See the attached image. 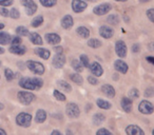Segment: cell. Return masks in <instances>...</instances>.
<instances>
[{"label":"cell","instance_id":"1","mask_svg":"<svg viewBox=\"0 0 154 135\" xmlns=\"http://www.w3.org/2000/svg\"><path fill=\"white\" fill-rule=\"evenodd\" d=\"M43 81L38 77H23L19 80V86L26 90H38L42 87Z\"/></svg>","mask_w":154,"mask_h":135},{"label":"cell","instance_id":"2","mask_svg":"<svg viewBox=\"0 0 154 135\" xmlns=\"http://www.w3.org/2000/svg\"><path fill=\"white\" fill-rule=\"evenodd\" d=\"M26 66L29 68L31 72H33L36 75H42L45 73V66L42 63L38 61H33V60H29L26 62Z\"/></svg>","mask_w":154,"mask_h":135},{"label":"cell","instance_id":"3","mask_svg":"<svg viewBox=\"0 0 154 135\" xmlns=\"http://www.w3.org/2000/svg\"><path fill=\"white\" fill-rule=\"evenodd\" d=\"M31 122H32V116L29 113H20L16 117V124L20 127L28 128V127H30Z\"/></svg>","mask_w":154,"mask_h":135},{"label":"cell","instance_id":"4","mask_svg":"<svg viewBox=\"0 0 154 135\" xmlns=\"http://www.w3.org/2000/svg\"><path fill=\"white\" fill-rule=\"evenodd\" d=\"M21 5L26 8V12L29 16H32L36 13L37 5L34 2V0H21Z\"/></svg>","mask_w":154,"mask_h":135},{"label":"cell","instance_id":"5","mask_svg":"<svg viewBox=\"0 0 154 135\" xmlns=\"http://www.w3.org/2000/svg\"><path fill=\"white\" fill-rule=\"evenodd\" d=\"M66 114H68L69 117H71V118H77L80 114L78 106H77L76 103H73L66 105Z\"/></svg>","mask_w":154,"mask_h":135},{"label":"cell","instance_id":"6","mask_svg":"<svg viewBox=\"0 0 154 135\" xmlns=\"http://www.w3.org/2000/svg\"><path fill=\"white\" fill-rule=\"evenodd\" d=\"M18 99L21 103L23 105H30L33 100L35 99V95L33 93H29L26 91H22V92L18 93Z\"/></svg>","mask_w":154,"mask_h":135},{"label":"cell","instance_id":"7","mask_svg":"<svg viewBox=\"0 0 154 135\" xmlns=\"http://www.w3.org/2000/svg\"><path fill=\"white\" fill-rule=\"evenodd\" d=\"M138 110L143 114H152L154 111V107L150 101L143 100L138 106Z\"/></svg>","mask_w":154,"mask_h":135},{"label":"cell","instance_id":"8","mask_svg":"<svg viewBox=\"0 0 154 135\" xmlns=\"http://www.w3.org/2000/svg\"><path fill=\"white\" fill-rule=\"evenodd\" d=\"M112 7L109 5V3H103V5H99L97 7H95L93 9V13L96 14L98 16H103V15H106L107 13H109L111 11Z\"/></svg>","mask_w":154,"mask_h":135},{"label":"cell","instance_id":"9","mask_svg":"<svg viewBox=\"0 0 154 135\" xmlns=\"http://www.w3.org/2000/svg\"><path fill=\"white\" fill-rule=\"evenodd\" d=\"M115 51L116 54L120 58H125L127 56V45L122 40H118L115 43Z\"/></svg>","mask_w":154,"mask_h":135},{"label":"cell","instance_id":"10","mask_svg":"<svg viewBox=\"0 0 154 135\" xmlns=\"http://www.w3.org/2000/svg\"><path fill=\"white\" fill-rule=\"evenodd\" d=\"M87 7H88L87 2L82 0H73L72 1V9L75 13H82L87 9Z\"/></svg>","mask_w":154,"mask_h":135},{"label":"cell","instance_id":"11","mask_svg":"<svg viewBox=\"0 0 154 135\" xmlns=\"http://www.w3.org/2000/svg\"><path fill=\"white\" fill-rule=\"evenodd\" d=\"M64 63H66V56L62 53L56 54L53 59V66H55L56 69H61L62 66H64Z\"/></svg>","mask_w":154,"mask_h":135},{"label":"cell","instance_id":"12","mask_svg":"<svg viewBox=\"0 0 154 135\" xmlns=\"http://www.w3.org/2000/svg\"><path fill=\"white\" fill-rule=\"evenodd\" d=\"M89 68H90V71L92 72V74L94 76H96V77H99V76L103 75V68H101V66L98 63V62H93V63H91L90 66H89Z\"/></svg>","mask_w":154,"mask_h":135},{"label":"cell","instance_id":"13","mask_svg":"<svg viewBox=\"0 0 154 135\" xmlns=\"http://www.w3.org/2000/svg\"><path fill=\"white\" fill-rule=\"evenodd\" d=\"M114 68H115L116 71H118L119 73L122 74H126L128 72V64L126 63L125 61H122V59H118L114 62Z\"/></svg>","mask_w":154,"mask_h":135},{"label":"cell","instance_id":"14","mask_svg":"<svg viewBox=\"0 0 154 135\" xmlns=\"http://www.w3.org/2000/svg\"><path fill=\"white\" fill-rule=\"evenodd\" d=\"M126 133L128 135H143L145 134V132H143L138 126H136V124H130V126L127 127Z\"/></svg>","mask_w":154,"mask_h":135},{"label":"cell","instance_id":"15","mask_svg":"<svg viewBox=\"0 0 154 135\" xmlns=\"http://www.w3.org/2000/svg\"><path fill=\"white\" fill-rule=\"evenodd\" d=\"M45 40L50 44H57L60 42L61 38L59 35L55 34V33H48V34H45Z\"/></svg>","mask_w":154,"mask_h":135},{"label":"cell","instance_id":"16","mask_svg":"<svg viewBox=\"0 0 154 135\" xmlns=\"http://www.w3.org/2000/svg\"><path fill=\"white\" fill-rule=\"evenodd\" d=\"M99 34L101 37H103L105 39H109L113 36V30L108 26H103L99 29Z\"/></svg>","mask_w":154,"mask_h":135},{"label":"cell","instance_id":"17","mask_svg":"<svg viewBox=\"0 0 154 135\" xmlns=\"http://www.w3.org/2000/svg\"><path fill=\"white\" fill-rule=\"evenodd\" d=\"M73 23H74V20H73L71 15H66L61 19V26L63 29H66V30H69V29L72 28Z\"/></svg>","mask_w":154,"mask_h":135},{"label":"cell","instance_id":"18","mask_svg":"<svg viewBox=\"0 0 154 135\" xmlns=\"http://www.w3.org/2000/svg\"><path fill=\"white\" fill-rule=\"evenodd\" d=\"M101 91H103L106 96L110 97V98L115 96V90H114V88L111 84H103V86L101 87Z\"/></svg>","mask_w":154,"mask_h":135},{"label":"cell","instance_id":"19","mask_svg":"<svg viewBox=\"0 0 154 135\" xmlns=\"http://www.w3.org/2000/svg\"><path fill=\"white\" fill-rule=\"evenodd\" d=\"M26 47H23V45H21V44L12 45V47L10 48V52H11L12 54H16V55H23V54L26 53Z\"/></svg>","mask_w":154,"mask_h":135},{"label":"cell","instance_id":"20","mask_svg":"<svg viewBox=\"0 0 154 135\" xmlns=\"http://www.w3.org/2000/svg\"><path fill=\"white\" fill-rule=\"evenodd\" d=\"M35 54L38 55L39 57H41L42 59H49L50 56H51V53H50L49 50L43 49V48H37V49H35Z\"/></svg>","mask_w":154,"mask_h":135},{"label":"cell","instance_id":"21","mask_svg":"<svg viewBox=\"0 0 154 135\" xmlns=\"http://www.w3.org/2000/svg\"><path fill=\"white\" fill-rule=\"evenodd\" d=\"M120 105H122V108L127 113L131 112V110H132V100H131L130 98H128V97H124V98L122 99Z\"/></svg>","mask_w":154,"mask_h":135},{"label":"cell","instance_id":"22","mask_svg":"<svg viewBox=\"0 0 154 135\" xmlns=\"http://www.w3.org/2000/svg\"><path fill=\"white\" fill-rule=\"evenodd\" d=\"M45 119H47V113H45V111L42 109L38 110L36 115H35V121L37 124H42L43 121H45Z\"/></svg>","mask_w":154,"mask_h":135},{"label":"cell","instance_id":"23","mask_svg":"<svg viewBox=\"0 0 154 135\" xmlns=\"http://www.w3.org/2000/svg\"><path fill=\"white\" fill-rule=\"evenodd\" d=\"M30 40L32 41V43L34 44H38V45H41L42 44V38L40 37V35L37 34V33H30Z\"/></svg>","mask_w":154,"mask_h":135},{"label":"cell","instance_id":"24","mask_svg":"<svg viewBox=\"0 0 154 135\" xmlns=\"http://www.w3.org/2000/svg\"><path fill=\"white\" fill-rule=\"evenodd\" d=\"M12 40V37L9 33L5 32H0V44H8Z\"/></svg>","mask_w":154,"mask_h":135},{"label":"cell","instance_id":"25","mask_svg":"<svg viewBox=\"0 0 154 135\" xmlns=\"http://www.w3.org/2000/svg\"><path fill=\"white\" fill-rule=\"evenodd\" d=\"M57 86L59 89H61L64 92H71L72 91V87H71L70 84L66 81V80H58L57 81Z\"/></svg>","mask_w":154,"mask_h":135},{"label":"cell","instance_id":"26","mask_svg":"<svg viewBox=\"0 0 154 135\" xmlns=\"http://www.w3.org/2000/svg\"><path fill=\"white\" fill-rule=\"evenodd\" d=\"M76 32H77V34L79 35L80 37H82V38H88V37L90 36V31H89L86 26H79V28H77Z\"/></svg>","mask_w":154,"mask_h":135},{"label":"cell","instance_id":"27","mask_svg":"<svg viewBox=\"0 0 154 135\" xmlns=\"http://www.w3.org/2000/svg\"><path fill=\"white\" fill-rule=\"evenodd\" d=\"M71 64H72L73 69H74L76 72H78V73H80V72H82V70H84V66H82V62H80V60H77V59L72 60V62H71Z\"/></svg>","mask_w":154,"mask_h":135},{"label":"cell","instance_id":"28","mask_svg":"<svg viewBox=\"0 0 154 135\" xmlns=\"http://www.w3.org/2000/svg\"><path fill=\"white\" fill-rule=\"evenodd\" d=\"M105 120H106V117L100 113H97L93 116V122H94V124H96V126H100Z\"/></svg>","mask_w":154,"mask_h":135},{"label":"cell","instance_id":"29","mask_svg":"<svg viewBox=\"0 0 154 135\" xmlns=\"http://www.w3.org/2000/svg\"><path fill=\"white\" fill-rule=\"evenodd\" d=\"M96 103L100 109H103V110H109L110 108H111V103H108V101H106V100H103V99H101V98L97 99Z\"/></svg>","mask_w":154,"mask_h":135},{"label":"cell","instance_id":"30","mask_svg":"<svg viewBox=\"0 0 154 135\" xmlns=\"http://www.w3.org/2000/svg\"><path fill=\"white\" fill-rule=\"evenodd\" d=\"M70 78H71V80H72L73 82H75V84H82V82H84L82 77L79 75V74H77V73L71 74Z\"/></svg>","mask_w":154,"mask_h":135},{"label":"cell","instance_id":"31","mask_svg":"<svg viewBox=\"0 0 154 135\" xmlns=\"http://www.w3.org/2000/svg\"><path fill=\"white\" fill-rule=\"evenodd\" d=\"M107 20L112 26H117V24L119 23V17H118L117 15H110Z\"/></svg>","mask_w":154,"mask_h":135},{"label":"cell","instance_id":"32","mask_svg":"<svg viewBox=\"0 0 154 135\" xmlns=\"http://www.w3.org/2000/svg\"><path fill=\"white\" fill-rule=\"evenodd\" d=\"M42 22H43V17L41 15H39V16H37V17H35L34 19L32 20V26H34V28H37V26H41L42 24Z\"/></svg>","mask_w":154,"mask_h":135},{"label":"cell","instance_id":"33","mask_svg":"<svg viewBox=\"0 0 154 135\" xmlns=\"http://www.w3.org/2000/svg\"><path fill=\"white\" fill-rule=\"evenodd\" d=\"M40 3L45 8H52L57 3V0H40Z\"/></svg>","mask_w":154,"mask_h":135},{"label":"cell","instance_id":"34","mask_svg":"<svg viewBox=\"0 0 154 135\" xmlns=\"http://www.w3.org/2000/svg\"><path fill=\"white\" fill-rule=\"evenodd\" d=\"M16 33H17L19 36H28L30 33H29V30L24 26H18L16 29Z\"/></svg>","mask_w":154,"mask_h":135},{"label":"cell","instance_id":"35","mask_svg":"<svg viewBox=\"0 0 154 135\" xmlns=\"http://www.w3.org/2000/svg\"><path fill=\"white\" fill-rule=\"evenodd\" d=\"M88 45L93 48V49H97V48H99L101 45V42L98 39H90V40L88 41Z\"/></svg>","mask_w":154,"mask_h":135},{"label":"cell","instance_id":"36","mask_svg":"<svg viewBox=\"0 0 154 135\" xmlns=\"http://www.w3.org/2000/svg\"><path fill=\"white\" fill-rule=\"evenodd\" d=\"M53 95H54V97L57 99V100H59V101H64V100H66V96H64V94H63V93H61V92H59L58 90H54Z\"/></svg>","mask_w":154,"mask_h":135},{"label":"cell","instance_id":"37","mask_svg":"<svg viewBox=\"0 0 154 135\" xmlns=\"http://www.w3.org/2000/svg\"><path fill=\"white\" fill-rule=\"evenodd\" d=\"M5 78H7L8 81H11V80H13L14 77H15V74L13 73V71H12L11 69H5Z\"/></svg>","mask_w":154,"mask_h":135},{"label":"cell","instance_id":"38","mask_svg":"<svg viewBox=\"0 0 154 135\" xmlns=\"http://www.w3.org/2000/svg\"><path fill=\"white\" fill-rule=\"evenodd\" d=\"M10 16H11L13 19H18L20 17V13L17 9H12L11 12H10Z\"/></svg>","mask_w":154,"mask_h":135},{"label":"cell","instance_id":"39","mask_svg":"<svg viewBox=\"0 0 154 135\" xmlns=\"http://www.w3.org/2000/svg\"><path fill=\"white\" fill-rule=\"evenodd\" d=\"M80 62H82V64L84 66H86V68H88L89 66V58L87 55H82L80 56Z\"/></svg>","mask_w":154,"mask_h":135},{"label":"cell","instance_id":"40","mask_svg":"<svg viewBox=\"0 0 154 135\" xmlns=\"http://www.w3.org/2000/svg\"><path fill=\"white\" fill-rule=\"evenodd\" d=\"M14 2V0H0V7H10Z\"/></svg>","mask_w":154,"mask_h":135},{"label":"cell","instance_id":"41","mask_svg":"<svg viewBox=\"0 0 154 135\" xmlns=\"http://www.w3.org/2000/svg\"><path fill=\"white\" fill-rule=\"evenodd\" d=\"M129 96H130L131 98H137V97L139 96L138 90H136V89H132V90H130V92H129Z\"/></svg>","mask_w":154,"mask_h":135},{"label":"cell","instance_id":"42","mask_svg":"<svg viewBox=\"0 0 154 135\" xmlns=\"http://www.w3.org/2000/svg\"><path fill=\"white\" fill-rule=\"evenodd\" d=\"M147 17L154 23V9H149L147 11Z\"/></svg>","mask_w":154,"mask_h":135},{"label":"cell","instance_id":"43","mask_svg":"<svg viewBox=\"0 0 154 135\" xmlns=\"http://www.w3.org/2000/svg\"><path fill=\"white\" fill-rule=\"evenodd\" d=\"M145 96L146 97H153L154 96V88H148L145 91Z\"/></svg>","mask_w":154,"mask_h":135},{"label":"cell","instance_id":"44","mask_svg":"<svg viewBox=\"0 0 154 135\" xmlns=\"http://www.w3.org/2000/svg\"><path fill=\"white\" fill-rule=\"evenodd\" d=\"M88 81L90 82V84H92V86H95V84H98V80H97L96 76H89Z\"/></svg>","mask_w":154,"mask_h":135},{"label":"cell","instance_id":"45","mask_svg":"<svg viewBox=\"0 0 154 135\" xmlns=\"http://www.w3.org/2000/svg\"><path fill=\"white\" fill-rule=\"evenodd\" d=\"M0 15H2L3 17H8V16L10 15L9 11H8V9H5V8H0Z\"/></svg>","mask_w":154,"mask_h":135},{"label":"cell","instance_id":"46","mask_svg":"<svg viewBox=\"0 0 154 135\" xmlns=\"http://www.w3.org/2000/svg\"><path fill=\"white\" fill-rule=\"evenodd\" d=\"M97 135H103V134H108V135H111V132H110L109 130H107V129H100V130H98L96 132Z\"/></svg>","mask_w":154,"mask_h":135},{"label":"cell","instance_id":"47","mask_svg":"<svg viewBox=\"0 0 154 135\" xmlns=\"http://www.w3.org/2000/svg\"><path fill=\"white\" fill-rule=\"evenodd\" d=\"M20 42H21V38H20V37H15V38H13V39L11 40L12 45L20 44Z\"/></svg>","mask_w":154,"mask_h":135},{"label":"cell","instance_id":"48","mask_svg":"<svg viewBox=\"0 0 154 135\" xmlns=\"http://www.w3.org/2000/svg\"><path fill=\"white\" fill-rule=\"evenodd\" d=\"M132 51L134 52V53H137V52H139V45L138 44H134L132 48Z\"/></svg>","mask_w":154,"mask_h":135},{"label":"cell","instance_id":"49","mask_svg":"<svg viewBox=\"0 0 154 135\" xmlns=\"http://www.w3.org/2000/svg\"><path fill=\"white\" fill-rule=\"evenodd\" d=\"M146 59H147V61H149L150 63H152L154 66V57H151V56H149V57H147Z\"/></svg>","mask_w":154,"mask_h":135},{"label":"cell","instance_id":"50","mask_svg":"<svg viewBox=\"0 0 154 135\" xmlns=\"http://www.w3.org/2000/svg\"><path fill=\"white\" fill-rule=\"evenodd\" d=\"M55 51L57 52V54H60V53H62V48L61 47H57V48H55Z\"/></svg>","mask_w":154,"mask_h":135},{"label":"cell","instance_id":"51","mask_svg":"<svg viewBox=\"0 0 154 135\" xmlns=\"http://www.w3.org/2000/svg\"><path fill=\"white\" fill-rule=\"evenodd\" d=\"M149 50H150V51H152V52H154V42H151L149 44Z\"/></svg>","mask_w":154,"mask_h":135},{"label":"cell","instance_id":"52","mask_svg":"<svg viewBox=\"0 0 154 135\" xmlns=\"http://www.w3.org/2000/svg\"><path fill=\"white\" fill-rule=\"evenodd\" d=\"M54 134H57V135H60V134H61V133H60L59 132V131H53V132H52V135H54Z\"/></svg>","mask_w":154,"mask_h":135},{"label":"cell","instance_id":"53","mask_svg":"<svg viewBox=\"0 0 154 135\" xmlns=\"http://www.w3.org/2000/svg\"><path fill=\"white\" fill-rule=\"evenodd\" d=\"M0 134H2V135H5V134H7V132H5V130H2V129H0Z\"/></svg>","mask_w":154,"mask_h":135},{"label":"cell","instance_id":"54","mask_svg":"<svg viewBox=\"0 0 154 135\" xmlns=\"http://www.w3.org/2000/svg\"><path fill=\"white\" fill-rule=\"evenodd\" d=\"M3 108H5V106H3L2 103H0V111H2V110H3Z\"/></svg>","mask_w":154,"mask_h":135},{"label":"cell","instance_id":"55","mask_svg":"<svg viewBox=\"0 0 154 135\" xmlns=\"http://www.w3.org/2000/svg\"><path fill=\"white\" fill-rule=\"evenodd\" d=\"M139 1H140V2H149V1H151V0H139Z\"/></svg>","mask_w":154,"mask_h":135},{"label":"cell","instance_id":"56","mask_svg":"<svg viewBox=\"0 0 154 135\" xmlns=\"http://www.w3.org/2000/svg\"><path fill=\"white\" fill-rule=\"evenodd\" d=\"M3 53H5V50H3L2 48L0 47V54H3Z\"/></svg>","mask_w":154,"mask_h":135},{"label":"cell","instance_id":"57","mask_svg":"<svg viewBox=\"0 0 154 135\" xmlns=\"http://www.w3.org/2000/svg\"><path fill=\"white\" fill-rule=\"evenodd\" d=\"M3 28H5V24H3V23H0V30H2Z\"/></svg>","mask_w":154,"mask_h":135},{"label":"cell","instance_id":"58","mask_svg":"<svg viewBox=\"0 0 154 135\" xmlns=\"http://www.w3.org/2000/svg\"><path fill=\"white\" fill-rule=\"evenodd\" d=\"M116 1H120V2H125V1H127V0H116Z\"/></svg>","mask_w":154,"mask_h":135},{"label":"cell","instance_id":"59","mask_svg":"<svg viewBox=\"0 0 154 135\" xmlns=\"http://www.w3.org/2000/svg\"><path fill=\"white\" fill-rule=\"evenodd\" d=\"M88 1H91V2H95V1H97V0H88Z\"/></svg>","mask_w":154,"mask_h":135},{"label":"cell","instance_id":"60","mask_svg":"<svg viewBox=\"0 0 154 135\" xmlns=\"http://www.w3.org/2000/svg\"><path fill=\"white\" fill-rule=\"evenodd\" d=\"M152 134H153V135H154V130H153V131H152Z\"/></svg>","mask_w":154,"mask_h":135},{"label":"cell","instance_id":"61","mask_svg":"<svg viewBox=\"0 0 154 135\" xmlns=\"http://www.w3.org/2000/svg\"><path fill=\"white\" fill-rule=\"evenodd\" d=\"M0 66H1V62H0Z\"/></svg>","mask_w":154,"mask_h":135}]
</instances>
